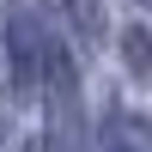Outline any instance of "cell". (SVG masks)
Segmentation results:
<instances>
[{"instance_id": "1", "label": "cell", "mask_w": 152, "mask_h": 152, "mask_svg": "<svg viewBox=\"0 0 152 152\" xmlns=\"http://www.w3.org/2000/svg\"><path fill=\"white\" fill-rule=\"evenodd\" d=\"M49 61V43H43V31H37L31 18H12V85L18 91H31L37 85V67Z\"/></svg>"}, {"instance_id": "2", "label": "cell", "mask_w": 152, "mask_h": 152, "mask_svg": "<svg viewBox=\"0 0 152 152\" xmlns=\"http://www.w3.org/2000/svg\"><path fill=\"white\" fill-rule=\"evenodd\" d=\"M67 12L85 37H104V0H67Z\"/></svg>"}, {"instance_id": "3", "label": "cell", "mask_w": 152, "mask_h": 152, "mask_svg": "<svg viewBox=\"0 0 152 152\" xmlns=\"http://www.w3.org/2000/svg\"><path fill=\"white\" fill-rule=\"evenodd\" d=\"M122 55H128L134 73H146V31H128V37H122Z\"/></svg>"}]
</instances>
